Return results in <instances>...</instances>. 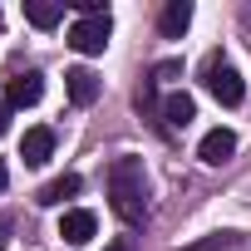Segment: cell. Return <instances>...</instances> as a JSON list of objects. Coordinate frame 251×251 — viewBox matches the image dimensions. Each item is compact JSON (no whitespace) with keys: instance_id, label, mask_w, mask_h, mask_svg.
<instances>
[{"instance_id":"6da1fadb","label":"cell","mask_w":251,"mask_h":251,"mask_svg":"<svg viewBox=\"0 0 251 251\" xmlns=\"http://www.w3.org/2000/svg\"><path fill=\"white\" fill-rule=\"evenodd\" d=\"M108 202L123 222H143L148 212V173L138 158H113L108 168Z\"/></svg>"},{"instance_id":"7a4b0ae2","label":"cell","mask_w":251,"mask_h":251,"mask_svg":"<svg viewBox=\"0 0 251 251\" xmlns=\"http://www.w3.org/2000/svg\"><path fill=\"white\" fill-rule=\"evenodd\" d=\"M202 84H207V94L222 103V108H236L241 99H246V84H241V74L222 59V54H212L207 59V69H202Z\"/></svg>"},{"instance_id":"3957f363","label":"cell","mask_w":251,"mask_h":251,"mask_svg":"<svg viewBox=\"0 0 251 251\" xmlns=\"http://www.w3.org/2000/svg\"><path fill=\"white\" fill-rule=\"evenodd\" d=\"M108 35H113V20H108V15H84V20H74L69 45H74L79 54H103Z\"/></svg>"},{"instance_id":"277c9868","label":"cell","mask_w":251,"mask_h":251,"mask_svg":"<svg viewBox=\"0 0 251 251\" xmlns=\"http://www.w3.org/2000/svg\"><path fill=\"white\" fill-rule=\"evenodd\" d=\"M40 94H45V74H40V69H25V74H15V79L5 84V103H10V108H35Z\"/></svg>"},{"instance_id":"5b68a950","label":"cell","mask_w":251,"mask_h":251,"mask_svg":"<svg viewBox=\"0 0 251 251\" xmlns=\"http://www.w3.org/2000/svg\"><path fill=\"white\" fill-rule=\"evenodd\" d=\"M50 153H54V128H25V138H20V158H25V168H40V163H50Z\"/></svg>"},{"instance_id":"8992f818","label":"cell","mask_w":251,"mask_h":251,"mask_svg":"<svg viewBox=\"0 0 251 251\" xmlns=\"http://www.w3.org/2000/svg\"><path fill=\"white\" fill-rule=\"evenodd\" d=\"M94 231H99V217H94L89 207H74V212H64V217H59V236H64L69 246H84Z\"/></svg>"},{"instance_id":"52a82bcc","label":"cell","mask_w":251,"mask_h":251,"mask_svg":"<svg viewBox=\"0 0 251 251\" xmlns=\"http://www.w3.org/2000/svg\"><path fill=\"white\" fill-rule=\"evenodd\" d=\"M197 153H202L207 168H222V163H231V153H236V133H231V128H212Z\"/></svg>"},{"instance_id":"ba28073f","label":"cell","mask_w":251,"mask_h":251,"mask_svg":"<svg viewBox=\"0 0 251 251\" xmlns=\"http://www.w3.org/2000/svg\"><path fill=\"white\" fill-rule=\"evenodd\" d=\"M187 25H192V0H168L163 15H158V30H163L168 40H182Z\"/></svg>"},{"instance_id":"9c48e42d","label":"cell","mask_w":251,"mask_h":251,"mask_svg":"<svg viewBox=\"0 0 251 251\" xmlns=\"http://www.w3.org/2000/svg\"><path fill=\"white\" fill-rule=\"evenodd\" d=\"M64 89H69V99H74L79 108H89V103L99 99V89H103V84H99V74H94V69H69V74H64Z\"/></svg>"},{"instance_id":"30bf717a","label":"cell","mask_w":251,"mask_h":251,"mask_svg":"<svg viewBox=\"0 0 251 251\" xmlns=\"http://www.w3.org/2000/svg\"><path fill=\"white\" fill-rule=\"evenodd\" d=\"M79 187H84V182H79V173H64V177L45 182V187L35 192V202H40V207H64V202H69V197H74Z\"/></svg>"},{"instance_id":"8fae6325","label":"cell","mask_w":251,"mask_h":251,"mask_svg":"<svg viewBox=\"0 0 251 251\" xmlns=\"http://www.w3.org/2000/svg\"><path fill=\"white\" fill-rule=\"evenodd\" d=\"M25 20L35 30H54L64 20V5H59V0H25Z\"/></svg>"},{"instance_id":"7c38bea8","label":"cell","mask_w":251,"mask_h":251,"mask_svg":"<svg viewBox=\"0 0 251 251\" xmlns=\"http://www.w3.org/2000/svg\"><path fill=\"white\" fill-rule=\"evenodd\" d=\"M163 118H168V128H187V123L197 118V103L187 94H168L163 99Z\"/></svg>"},{"instance_id":"4fadbf2b","label":"cell","mask_w":251,"mask_h":251,"mask_svg":"<svg viewBox=\"0 0 251 251\" xmlns=\"http://www.w3.org/2000/svg\"><path fill=\"white\" fill-rule=\"evenodd\" d=\"M241 236L236 231H212V236H202V241H192V246H182V251H231Z\"/></svg>"},{"instance_id":"5bb4252c","label":"cell","mask_w":251,"mask_h":251,"mask_svg":"<svg viewBox=\"0 0 251 251\" xmlns=\"http://www.w3.org/2000/svg\"><path fill=\"white\" fill-rule=\"evenodd\" d=\"M74 10H79V20H84V15H108L103 0H74Z\"/></svg>"},{"instance_id":"9a60e30c","label":"cell","mask_w":251,"mask_h":251,"mask_svg":"<svg viewBox=\"0 0 251 251\" xmlns=\"http://www.w3.org/2000/svg\"><path fill=\"white\" fill-rule=\"evenodd\" d=\"M177 74H182V64H177V59H168V64H158V69H153V79H177Z\"/></svg>"},{"instance_id":"2e32d148","label":"cell","mask_w":251,"mask_h":251,"mask_svg":"<svg viewBox=\"0 0 251 251\" xmlns=\"http://www.w3.org/2000/svg\"><path fill=\"white\" fill-rule=\"evenodd\" d=\"M10 113H15V108H10L5 99H0V133H5V128H10Z\"/></svg>"},{"instance_id":"e0dca14e","label":"cell","mask_w":251,"mask_h":251,"mask_svg":"<svg viewBox=\"0 0 251 251\" xmlns=\"http://www.w3.org/2000/svg\"><path fill=\"white\" fill-rule=\"evenodd\" d=\"M10 226H15L10 217H0V246H5V241H10Z\"/></svg>"},{"instance_id":"ac0fdd59","label":"cell","mask_w":251,"mask_h":251,"mask_svg":"<svg viewBox=\"0 0 251 251\" xmlns=\"http://www.w3.org/2000/svg\"><path fill=\"white\" fill-rule=\"evenodd\" d=\"M5 177H10V173H5V158H0V192H5Z\"/></svg>"},{"instance_id":"d6986e66","label":"cell","mask_w":251,"mask_h":251,"mask_svg":"<svg viewBox=\"0 0 251 251\" xmlns=\"http://www.w3.org/2000/svg\"><path fill=\"white\" fill-rule=\"evenodd\" d=\"M103 251H128V241H113V246H103Z\"/></svg>"}]
</instances>
